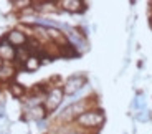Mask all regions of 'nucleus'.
<instances>
[{
    "label": "nucleus",
    "mask_w": 152,
    "mask_h": 134,
    "mask_svg": "<svg viewBox=\"0 0 152 134\" xmlns=\"http://www.w3.org/2000/svg\"><path fill=\"white\" fill-rule=\"evenodd\" d=\"M106 121V116L101 109H89V111H84L83 114H80L76 118V123L80 124L81 127H86V129H94V127H101Z\"/></svg>",
    "instance_id": "1"
},
{
    "label": "nucleus",
    "mask_w": 152,
    "mask_h": 134,
    "mask_svg": "<svg viewBox=\"0 0 152 134\" xmlns=\"http://www.w3.org/2000/svg\"><path fill=\"white\" fill-rule=\"evenodd\" d=\"M86 86V78L83 75H73L71 78H68L65 83L63 93L68 96H75L76 93H80V89H83Z\"/></svg>",
    "instance_id": "2"
},
{
    "label": "nucleus",
    "mask_w": 152,
    "mask_h": 134,
    "mask_svg": "<svg viewBox=\"0 0 152 134\" xmlns=\"http://www.w3.org/2000/svg\"><path fill=\"white\" fill-rule=\"evenodd\" d=\"M63 96H65V93H63V89H61V88L50 89L48 94L45 96V109H46V111H55V109L61 104Z\"/></svg>",
    "instance_id": "3"
},
{
    "label": "nucleus",
    "mask_w": 152,
    "mask_h": 134,
    "mask_svg": "<svg viewBox=\"0 0 152 134\" xmlns=\"http://www.w3.org/2000/svg\"><path fill=\"white\" fill-rule=\"evenodd\" d=\"M65 35H66V38H68V42L71 43L78 51H86L88 50V43H86V40H84L83 33H80V31L75 30V28H69Z\"/></svg>",
    "instance_id": "4"
},
{
    "label": "nucleus",
    "mask_w": 152,
    "mask_h": 134,
    "mask_svg": "<svg viewBox=\"0 0 152 134\" xmlns=\"http://www.w3.org/2000/svg\"><path fill=\"white\" fill-rule=\"evenodd\" d=\"M5 40H7V42L15 48V50H17V48H23V46L28 43L27 35L23 33L22 30H10L7 33V37H5Z\"/></svg>",
    "instance_id": "5"
},
{
    "label": "nucleus",
    "mask_w": 152,
    "mask_h": 134,
    "mask_svg": "<svg viewBox=\"0 0 152 134\" xmlns=\"http://www.w3.org/2000/svg\"><path fill=\"white\" fill-rule=\"evenodd\" d=\"M15 53H17V50L4 37V38L0 40V60L2 62H12V60H15Z\"/></svg>",
    "instance_id": "6"
},
{
    "label": "nucleus",
    "mask_w": 152,
    "mask_h": 134,
    "mask_svg": "<svg viewBox=\"0 0 152 134\" xmlns=\"http://www.w3.org/2000/svg\"><path fill=\"white\" fill-rule=\"evenodd\" d=\"M60 5L63 7V10L71 12V13L81 12L84 8V4H83V2H80V0H65V2H61Z\"/></svg>",
    "instance_id": "7"
},
{
    "label": "nucleus",
    "mask_w": 152,
    "mask_h": 134,
    "mask_svg": "<svg viewBox=\"0 0 152 134\" xmlns=\"http://www.w3.org/2000/svg\"><path fill=\"white\" fill-rule=\"evenodd\" d=\"M45 114H46V109H45V106H33V108H30L28 109V114H27V119H33V121H42L43 118H45Z\"/></svg>",
    "instance_id": "8"
},
{
    "label": "nucleus",
    "mask_w": 152,
    "mask_h": 134,
    "mask_svg": "<svg viewBox=\"0 0 152 134\" xmlns=\"http://www.w3.org/2000/svg\"><path fill=\"white\" fill-rule=\"evenodd\" d=\"M40 66H42V60H40L37 55H30V56H28V60L23 63V68L27 70V71H31V73L37 71Z\"/></svg>",
    "instance_id": "9"
},
{
    "label": "nucleus",
    "mask_w": 152,
    "mask_h": 134,
    "mask_svg": "<svg viewBox=\"0 0 152 134\" xmlns=\"http://www.w3.org/2000/svg\"><path fill=\"white\" fill-rule=\"evenodd\" d=\"M30 56V50H28L27 46H23V48H17V53H15V60L18 63H25Z\"/></svg>",
    "instance_id": "10"
},
{
    "label": "nucleus",
    "mask_w": 152,
    "mask_h": 134,
    "mask_svg": "<svg viewBox=\"0 0 152 134\" xmlns=\"http://www.w3.org/2000/svg\"><path fill=\"white\" fill-rule=\"evenodd\" d=\"M15 75V70L10 65H2L0 66V80H10Z\"/></svg>",
    "instance_id": "11"
},
{
    "label": "nucleus",
    "mask_w": 152,
    "mask_h": 134,
    "mask_svg": "<svg viewBox=\"0 0 152 134\" xmlns=\"http://www.w3.org/2000/svg\"><path fill=\"white\" fill-rule=\"evenodd\" d=\"M10 93L15 98H22L23 96V93H25V89H23V86L22 84H17V83H13V84H10Z\"/></svg>",
    "instance_id": "12"
},
{
    "label": "nucleus",
    "mask_w": 152,
    "mask_h": 134,
    "mask_svg": "<svg viewBox=\"0 0 152 134\" xmlns=\"http://www.w3.org/2000/svg\"><path fill=\"white\" fill-rule=\"evenodd\" d=\"M149 118H151V113L147 109H141V111L136 113V119L139 123H145V121H149Z\"/></svg>",
    "instance_id": "13"
}]
</instances>
